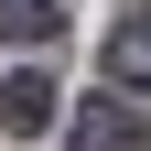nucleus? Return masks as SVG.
<instances>
[{"mask_svg": "<svg viewBox=\"0 0 151 151\" xmlns=\"http://www.w3.org/2000/svg\"><path fill=\"white\" fill-rule=\"evenodd\" d=\"M76 151H151V108L129 119V97H97L76 119Z\"/></svg>", "mask_w": 151, "mask_h": 151, "instance_id": "f257e3e1", "label": "nucleus"}, {"mask_svg": "<svg viewBox=\"0 0 151 151\" xmlns=\"http://www.w3.org/2000/svg\"><path fill=\"white\" fill-rule=\"evenodd\" d=\"M43 119H54V76H43V65H22V76H0V129H11V140H32Z\"/></svg>", "mask_w": 151, "mask_h": 151, "instance_id": "f03ea898", "label": "nucleus"}, {"mask_svg": "<svg viewBox=\"0 0 151 151\" xmlns=\"http://www.w3.org/2000/svg\"><path fill=\"white\" fill-rule=\"evenodd\" d=\"M108 76H119L129 97L151 108V11H140V22H119V32H108Z\"/></svg>", "mask_w": 151, "mask_h": 151, "instance_id": "7ed1b4c3", "label": "nucleus"}, {"mask_svg": "<svg viewBox=\"0 0 151 151\" xmlns=\"http://www.w3.org/2000/svg\"><path fill=\"white\" fill-rule=\"evenodd\" d=\"M0 32L22 54H54V32H65V0H0Z\"/></svg>", "mask_w": 151, "mask_h": 151, "instance_id": "20e7f679", "label": "nucleus"}]
</instances>
